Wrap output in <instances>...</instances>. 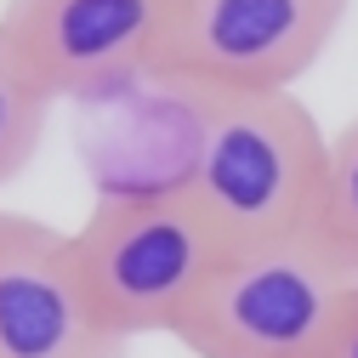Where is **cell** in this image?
<instances>
[{
    "instance_id": "1",
    "label": "cell",
    "mask_w": 358,
    "mask_h": 358,
    "mask_svg": "<svg viewBox=\"0 0 358 358\" xmlns=\"http://www.w3.org/2000/svg\"><path fill=\"white\" fill-rule=\"evenodd\" d=\"M182 188L222 245H273L324 222L330 137L296 92H182Z\"/></svg>"
},
{
    "instance_id": "2",
    "label": "cell",
    "mask_w": 358,
    "mask_h": 358,
    "mask_svg": "<svg viewBox=\"0 0 358 358\" xmlns=\"http://www.w3.org/2000/svg\"><path fill=\"white\" fill-rule=\"evenodd\" d=\"M69 239L97 319L125 341L171 336L216 273V262L228 256L222 234L182 182L108 194Z\"/></svg>"
},
{
    "instance_id": "3",
    "label": "cell",
    "mask_w": 358,
    "mask_h": 358,
    "mask_svg": "<svg viewBox=\"0 0 358 358\" xmlns=\"http://www.w3.org/2000/svg\"><path fill=\"white\" fill-rule=\"evenodd\" d=\"M352 290L358 262L324 228L239 245L216 262L171 341H182L194 358H319Z\"/></svg>"
},
{
    "instance_id": "4",
    "label": "cell",
    "mask_w": 358,
    "mask_h": 358,
    "mask_svg": "<svg viewBox=\"0 0 358 358\" xmlns=\"http://www.w3.org/2000/svg\"><path fill=\"white\" fill-rule=\"evenodd\" d=\"M352 0H171L154 85L165 92H296Z\"/></svg>"
},
{
    "instance_id": "5",
    "label": "cell",
    "mask_w": 358,
    "mask_h": 358,
    "mask_svg": "<svg viewBox=\"0 0 358 358\" xmlns=\"http://www.w3.org/2000/svg\"><path fill=\"white\" fill-rule=\"evenodd\" d=\"M171 0H6L0 46L46 103L154 80Z\"/></svg>"
},
{
    "instance_id": "6",
    "label": "cell",
    "mask_w": 358,
    "mask_h": 358,
    "mask_svg": "<svg viewBox=\"0 0 358 358\" xmlns=\"http://www.w3.org/2000/svg\"><path fill=\"white\" fill-rule=\"evenodd\" d=\"M74 267V239L23 210H0V358H131Z\"/></svg>"
},
{
    "instance_id": "7",
    "label": "cell",
    "mask_w": 358,
    "mask_h": 358,
    "mask_svg": "<svg viewBox=\"0 0 358 358\" xmlns=\"http://www.w3.org/2000/svg\"><path fill=\"white\" fill-rule=\"evenodd\" d=\"M52 108L57 103L40 97L17 74V63L6 57V46H0V188L17 182L34 165L40 143H46V125H52Z\"/></svg>"
},
{
    "instance_id": "8",
    "label": "cell",
    "mask_w": 358,
    "mask_h": 358,
    "mask_svg": "<svg viewBox=\"0 0 358 358\" xmlns=\"http://www.w3.org/2000/svg\"><path fill=\"white\" fill-rule=\"evenodd\" d=\"M319 228L358 262V114L330 137V176H324V222Z\"/></svg>"
},
{
    "instance_id": "9",
    "label": "cell",
    "mask_w": 358,
    "mask_h": 358,
    "mask_svg": "<svg viewBox=\"0 0 358 358\" xmlns=\"http://www.w3.org/2000/svg\"><path fill=\"white\" fill-rule=\"evenodd\" d=\"M319 358H358V290L341 301V313H336V324H330Z\"/></svg>"
}]
</instances>
